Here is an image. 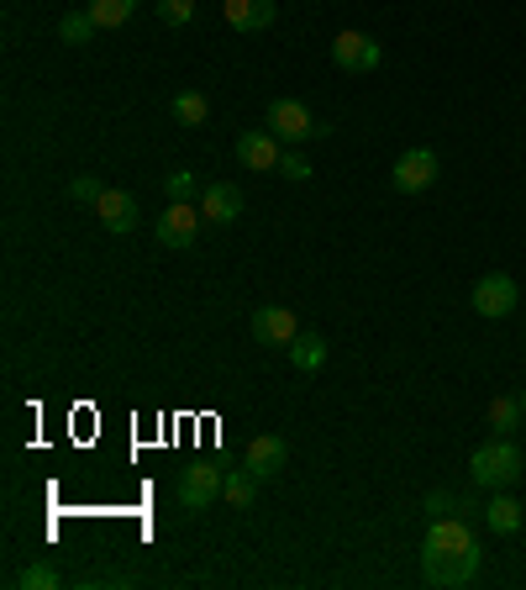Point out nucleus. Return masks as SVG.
I'll return each mask as SVG.
<instances>
[{
  "label": "nucleus",
  "instance_id": "a211bd4d",
  "mask_svg": "<svg viewBox=\"0 0 526 590\" xmlns=\"http://www.w3.org/2000/svg\"><path fill=\"white\" fill-rule=\"evenodd\" d=\"M522 422H526L522 396H495V401H489V432H495V438H510Z\"/></svg>",
  "mask_w": 526,
  "mask_h": 590
},
{
  "label": "nucleus",
  "instance_id": "f257e3e1",
  "mask_svg": "<svg viewBox=\"0 0 526 590\" xmlns=\"http://www.w3.org/2000/svg\"><path fill=\"white\" fill-rule=\"evenodd\" d=\"M522 469H526L522 448L510 443V438H489V443L474 448V459H468V480H474L479 490H506V486L522 480Z\"/></svg>",
  "mask_w": 526,
  "mask_h": 590
},
{
  "label": "nucleus",
  "instance_id": "5701e85b",
  "mask_svg": "<svg viewBox=\"0 0 526 590\" xmlns=\"http://www.w3.org/2000/svg\"><path fill=\"white\" fill-rule=\"evenodd\" d=\"M17 586H21V590H59V586H63V574L53 570V564H27Z\"/></svg>",
  "mask_w": 526,
  "mask_h": 590
},
{
  "label": "nucleus",
  "instance_id": "f3484780",
  "mask_svg": "<svg viewBox=\"0 0 526 590\" xmlns=\"http://www.w3.org/2000/svg\"><path fill=\"white\" fill-rule=\"evenodd\" d=\"M284 353H290V364L301 369V374H316V369L326 364V338H322V332H301Z\"/></svg>",
  "mask_w": 526,
  "mask_h": 590
},
{
  "label": "nucleus",
  "instance_id": "9d476101",
  "mask_svg": "<svg viewBox=\"0 0 526 590\" xmlns=\"http://www.w3.org/2000/svg\"><path fill=\"white\" fill-rule=\"evenodd\" d=\"M201 217H205V222H216V227L237 222V217H243V190H237V184H226V180L205 184V190H201Z\"/></svg>",
  "mask_w": 526,
  "mask_h": 590
},
{
  "label": "nucleus",
  "instance_id": "7ed1b4c3",
  "mask_svg": "<svg viewBox=\"0 0 526 590\" xmlns=\"http://www.w3.org/2000/svg\"><path fill=\"white\" fill-rule=\"evenodd\" d=\"M263 127L280 138V143H305V138H326L332 127H322L316 117H311V106L295 101V96H280V101H269V117H263Z\"/></svg>",
  "mask_w": 526,
  "mask_h": 590
},
{
  "label": "nucleus",
  "instance_id": "412c9836",
  "mask_svg": "<svg viewBox=\"0 0 526 590\" xmlns=\"http://www.w3.org/2000/svg\"><path fill=\"white\" fill-rule=\"evenodd\" d=\"M132 11H138V0H90V17L101 27H122V21H132Z\"/></svg>",
  "mask_w": 526,
  "mask_h": 590
},
{
  "label": "nucleus",
  "instance_id": "2eb2a0df",
  "mask_svg": "<svg viewBox=\"0 0 526 590\" xmlns=\"http://www.w3.org/2000/svg\"><path fill=\"white\" fill-rule=\"evenodd\" d=\"M485 522H489L495 532H500V538H510V532H522L526 511H522V501H516V496H506V490H495V496L485 501Z\"/></svg>",
  "mask_w": 526,
  "mask_h": 590
},
{
  "label": "nucleus",
  "instance_id": "4be33fe9",
  "mask_svg": "<svg viewBox=\"0 0 526 590\" xmlns=\"http://www.w3.org/2000/svg\"><path fill=\"white\" fill-rule=\"evenodd\" d=\"M453 511H458V517H468V511H474V501H464V496H447V490H432V496H426V517H453Z\"/></svg>",
  "mask_w": 526,
  "mask_h": 590
},
{
  "label": "nucleus",
  "instance_id": "ddd939ff",
  "mask_svg": "<svg viewBox=\"0 0 526 590\" xmlns=\"http://www.w3.org/2000/svg\"><path fill=\"white\" fill-rule=\"evenodd\" d=\"M222 11L237 32H263V27H274V0H222Z\"/></svg>",
  "mask_w": 526,
  "mask_h": 590
},
{
  "label": "nucleus",
  "instance_id": "9b49d317",
  "mask_svg": "<svg viewBox=\"0 0 526 590\" xmlns=\"http://www.w3.org/2000/svg\"><path fill=\"white\" fill-rule=\"evenodd\" d=\"M237 159H243V169H263V174H269V169H280V138H274V132H269V127H263V132H243V138H237Z\"/></svg>",
  "mask_w": 526,
  "mask_h": 590
},
{
  "label": "nucleus",
  "instance_id": "4468645a",
  "mask_svg": "<svg viewBox=\"0 0 526 590\" xmlns=\"http://www.w3.org/2000/svg\"><path fill=\"white\" fill-rule=\"evenodd\" d=\"M95 211H101V227H105V232H132V227H138V217H142L138 201H132L127 190H105Z\"/></svg>",
  "mask_w": 526,
  "mask_h": 590
},
{
  "label": "nucleus",
  "instance_id": "6ab92c4d",
  "mask_svg": "<svg viewBox=\"0 0 526 590\" xmlns=\"http://www.w3.org/2000/svg\"><path fill=\"white\" fill-rule=\"evenodd\" d=\"M95 32H101V21L90 17V6H84V11H63V21H59V38H63V42L84 48V42L95 38Z\"/></svg>",
  "mask_w": 526,
  "mask_h": 590
},
{
  "label": "nucleus",
  "instance_id": "a878e982",
  "mask_svg": "<svg viewBox=\"0 0 526 590\" xmlns=\"http://www.w3.org/2000/svg\"><path fill=\"white\" fill-rule=\"evenodd\" d=\"M101 196H105V184H101V180H90V174H84V180H74V201L101 206Z\"/></svg>",
  "mask_w": 526,
  "mask_h": 590
},
{
  "label": "nucleus",
  "instance_id": "cd10ccee",
  "mask_svg": "<svg viewBox=\"0 0 526 590\" xmlns=\"http://www.w3.org/2000/svg\"><path fill=\"white\" fill-rule=\"evenodd\" d=\"M522 411H526V390H522Z\"/></svg>",
  "mask_w": 526,
  "mask_h": 590
},
{
  "label": "nucleus",
  "instance_id": "6e6552de",
  "mask_svg": "<svg viewBox=\"0 0 526 590\" xmlns=\"http://www.w3.org/2000/svg\"><path fill=\"white\" fill-rule=\"evenodd\" d=\"M216 496H222V469L216 464H184L180 469V507L190 511V517L205 511Z\"/></svg>",
  "mask_w": 526,
  "mask_h": 590
},
{
  "label": "nucleus",
  "instance_id": "b1692460",
  "mask_svg": "<svg viewBox=\"0 0 526 590\" xmlns=\"http://www.w3.org/2000/svg\"><path fill=\"white\" fill-rule=\"evenodd\" d=\"M159 17L169 21V27H184V21L195 17V0H159Z\"/></svg>",
  "mask_w": 526,
  "mask_h": 590
},
{
  "label": "nucleus",
  "instance_id": "dca6fc26",
  "mask_svg": "<svg viewBox=\"0 0 526 590\" xmlns=\"http://www.w3.org/2000/svg\"><path fill=\"white\" fill-rule=\"evenodd\" d=\"M253 496H259V474H253V469H226L222 474V501L226 507H237V511H247L253 507Z\"/></svg>",
  "mask_w": 526,
  "mask_h": 590
},
{
  "label": "nucleus",
  "instance_id": "20e7f679",
  "mask_svg": "<svg viewBox=\"0 0 526 590\" xmlns=\"http://www.w3.org/2000/svg\"><path fill=\"white\" fill-rule=\"evenodd\" d=\"M390 184H395L401 196H422V190H432V184H437V153H432V148H411V153H401L395 169H390Z\"/></svg>",
  "mask_w": 526,
  "mask_h": 590
},
{
  "label": "nucleus",
  "instance_id": "393cba45",
  "mask_svg": "<svg viewBox=\"0 0 526 590\" xmlns=\"http://www.w3.org/2000/svg\"><path fill=\"white\" fill-rule=\"evenodd\" d=\"M190 196H195V174H190V169H174V174H169V201H190Z\"/></svg>",
  "mask_w": 526,
  "mask_h": 590
},
{
  "label": "nucleus",
  "instance_id": "aec40b11",
  "mask_svg": "<svg viewBox=\"0 0 526 590\" xmlns=\"http://www.w3.org/2000/svg\"><path fill=\"white\" fill-rule=\"evenodd\" d=\"M174 117H180L184 127H201L205 117H211V101H205L201 90H180V96H174Z\"/></svg>",
  "mask_w": 526,
  "mask_h": 590
},
{
  "label": "nucleus",
  "instance_id": "1a4fd4ad",
  "mask_svg": "<svg viewBox=\"0 0 526 590\" xmlns=\"http://www.w3.org/2000/svg\"><path fill=\"white\" fill-rule=\"evenodd\" d=\"M247 327H253V338H259L263 348H290L295 338H301V322H295L290 306H259Z\"/></svg>",
  "mask_w": 526,
  "mask_h": 590
},
{
  "label": "nucleus",
  "instance_id": "0eeeda50",
  "mask_svg": "<svg viewBox=\"0 0 526 590\" xmlns=\"http://www.w3.org/2000/svg\"><path fill=\"white\" fill-rule=\"evenodd\" d=\"M468 301H474V311H479V317L500 322V317H510V311L522 306V290H516V280H510V274H485V280L474 286V296H468Z\"/></svg>",
  "mask_w": 526,
  "mask_h": 590
},
{
  "label": "nucleus",
  "instance_id": "f8f14e48",
  "mask_svg": "<svg viewBox=\"0 0 526 590\" xmlns=\"http://www.w3.org/2000/svg\"><path fill=\"white\" fill-rule=\"evenodd\" d=\"M284 459H290V448H284V438H274V432H259L253 443H247L243 464L259 474V480H269V474H280Z\"/></svg>",
  "mask_w": 526,
  "mask_h": 590
},
{
  "label": "nucleus",
  "instance_id": "39448f33",
  "mask_svg": "<svg viewBox=\"0 0 526 590\" xmlns=\"http://www.w3.org/2000/svg\"><path fill=\"white\" fill-rule=\"evenodd\" d=\"M380 42L368 38V32H337L332 38V63L343 69V74H368V69H380Z\"/></svg>",
  "mask_w": 526,
  "mask_h": 590
},
{
  "label": "nucleus",
  "instance_id": "bb28decb",
  "mask_svg": "<svg viewBox=\"0 0 526 590\" xmlns=\"http://www.w3.org/2000/svg\"><path fill=\"white\" fill-rule=\"evenodd\" d=\"M280 174H284V180H311V163H305L301 153H284V159H280Z\"/></svg>",
  "mask_w": 526,
  "mask_h": 590
},
{
  "label": "nucleus",
  "instance_id": "f03ea898",
  "mask_svg": "<svg viewBox=\"0 0 526 590\" xmlns=\"http://www.w3.org/2000/svg\"><path fill=\"white\" fill-rule=\"evenodd\" d=\"M479 574V543L468 549H422V580L437 590H458Z\"/></svg>",
  "mask_w": 526,
  "mask_h": 590
},
{
  "label": "nucleus",
  "instance_id": "423d86ee",
  "mask_svg": "<svg viewBox=\"0 0 526 590\" xmlns=\"http://www.w3.org/2000/svg\"><path fill=\"white\" fill-rule=\"evenodd\" d=\"M195 238H201V206L169 201V211L159 217V243L184 253V248H195Z\"/></svg>",
  "mask_w": 526,
  "mask_h": 590
}]
</instances>
